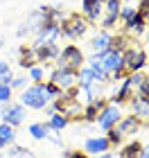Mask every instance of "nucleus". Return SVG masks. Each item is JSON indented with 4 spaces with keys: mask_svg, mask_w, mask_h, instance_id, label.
Wrapping results in <instances>:
<instances>
[{
    "mask_svg": "<svg viewBox=\"0 0 149 158\" xmlns=\"http://www.w3.org/2000/svg\"><path fill=\"white\" fill-rule=\"evenodd\" d=\"M20 104L27 106V109H45V104H50V95L45 90V84H34L30 88L23 90L20 95Z\"/></svg>",
    "mask_w": 149,
    "mask_h": 158,
    "instance_id": "nucleus-1",
    "label": "nucleus"
},
{
    "mask_svg": "<svg viewBox=\"0 0 149 158\" xmlns=\"http://www.w3.org/2000/svg\"><path fill=\"white\" fill-rule=\"evenodd\" d=\"M81 63H84V52L77 45H66L63 50H59V54H56V68L81 70Z\"/></svg>",
    "mask_w": 149,
    "mask_h": 158,
    "instance_id": "nucleus-2",
    "label": "nucleus"
},
{
    "mask_svg": "<svg viewBox=\"0 0 149 158\" xmlns=\"http://www.w3.org/2000/svg\"><path fill=\"white\" fill-rule=\"evenodd\" d=\"M88 32V20L81 18L79 14H70V16H63L61 20V34H66L68 39H79Z\"/></svg>",
    "mask_w": 149,
    "mask_h": 158,
    "instance_id": "nucleus-3",
    "label": "nucleus"
},
{
    "mask_svg": "<svg viewBox=\"0 0 149 158\" xmlns=\"http://www.w3.org/2000/svg\"><path fill=\"white\" fill-rule=\"evenodd\" d=\"M50 81L54 86H59L61 93H68L79 86V70H63V68H56L52 75H50Z\"/></svg>",
    "mask_w": 149,
    "mask_h": 158,
    "instance_id": "nucleus-4",
    "label": "nucleus"
},
{
    "mask_svg": "<svg viewBox=\"0 0 149 158\" xmlns=\"http://www.w3.org/2000/svg\"><path fill=\"white\" fill-rule=\"evenodd\" d=\"M122 63H124V73H140L147 63V54L140 48H126L122 52Z\"/></svg>",
    "mask_w": 149,
    "mask_h": 158,
    "instance_id": "nucleus-5",
    "label": "nucleus"
},
{
    "mask_svg": "<svg viewBox=\"0 0 149 158\" xmlns=\"http://www.w3.org/2000/svg\"><path fill=\"white\" fill-rule=\"evenodd\" d=\"M102 59V66L106 73H113L115 79H122V73H124V63H122V54L120 52H113V50H106V52L99 54Z\"/></svg>",
    "mask_w": 149,
    "mask_h": 158,
    "instance_id": "nucleus-6",
    "label": "nucleus"
},
{
    "mask_svg": "<svg viewBox=\"0 0 149 158\" xmlns=\"http://www.w3.org/2000/svg\"><path fill=\"white\" fill-rule=\"evenodd\" d=\"M122 118V113H120L118 109V104H106L102 111H99V115H97V124L102 131H109L111 127H115L118 124V120Z\"/></svg>",
    "mask_w": 149,
    "mask_h": 158,
    "instance_id": "nucleus-7",
    "label": "nucleus"
},
{
    "mask_svg": "<svg viewBox=\"0 0 149 158\" xmlns=\"http://www.w3.org/2000/svg\"><path fill=\"white\" fill-rule=\"evenodd\" d=\"M0 118H2L5 124H11L16 129L20 122L25 120V106L23 104H9V106H2V111H0Z\"/></svg>",
    "mask_w": 149,
    "mask_h": 158,
    "instance_id": "nucleus-8",
    "label": "nucleus"
},
{
    "mask_svg": "<svg viewBox=\"0 0 149 158\" xmlns=\"http://www.w3.org/2000/svg\"><path fill=\"white\" fill-rule=\"evenodd\" d=\"M84 149H86V154L99 156V154H106L111 149V142L106 140V135H97V138H88L86 145H84Z\"/></svg>",
    "mask_w": 149,
    "mask_h": 158,
    "instance_id": "nucleus-9",
    "label": "nucleus"
},
{
    "mask_svg": "<svg viewBox=\"0 0 149 158\" xmlns=\"http://www.w3.org/2000/svg\"><path fill=\"white\" fill-rule=\"evenodd\" d=\"M140 129V120L136 118V115H124V118H120L118 120V124H115V131L122 135H131V133H136Z\"/></svg>",
    "mask_w": 149,
    "mask_h": 158,
    "instance_id": "nucleus-10",
    "label": "nucleus"
},
{
    "mask_svg": "<svg viewBox=\"0 0 149 158\" xmlns=\"http://www.w3.org/2000/svg\"><path fill=\"white\" fill-rule=\"evenodd\" d=\"M147 30V20L140 16V14L136 11L131 18H126L124 20V34H131V36H140Z\"/></svg>",
    "mask_w": 149,
    "mask_h": 158,
    "instance_id": "nucleus-11",
    "label": "nucleus"
},
{
    "mask_svg": "<svg viewBox=\"0 0 149 158\" xmlns=\"http://www.w3.org/2000/svg\"><path fill=\"white\" fill-rule=\"evenodd\" d=\"M81 11L86 20H99L104 11V0H81Z\"/></svg>",
    "mask_w": 149,
    "mask_h": 158,
    "instance_id": "nucleus-12",
    "label": "nucleus"
},
{
    "mask_svg": "<svg viewBox=\"0 0 149 158\" xmlns=\"http://www.w3.org/2000/svg\"><path fill=\"white\" fill-rule=\"evenodd\" d=\"M34 52H36L39 61H52L59 54V48H56V43H41V45H34Z\"/></svg>",
    "mask_w": 149,
    "mask_h": 158,
    "instance_id": "nucleus-13",
    "label": "nucleus"
},
{
    "mask_svg": "<svg viewBox=\"0 0 149 158\" xmlns=\"http://www.w3.org/2000/svg\"><path fill=\"white\" fill-rule=\"evenodd\" d=\"M106 104H109V102H106L104 97L95 99V102H88V106H86V109H84V115H81V118L86 120V122H93V120H97L99 111H102V109H104Z\"/></svg>",
    "mask_w": 149,
    "mask_h": 158,
    "instance_id": "nucleus-14",
    "label": "nucleus"
},
{
    "mask_svg": "<svg viewBox=\"0 0 149 158\" xmlns=\"http://www.w3.org/2000/svg\"><path fill=\"white\" fill-rule=\"evenodd\" d=\"M88 68L93 70V75H95V79H97L99 84L109 81V73L104 70V66H102V59H99V54H97V56H93V59H88Z\"/></svg>",
    "mask_w": 149,
    "mask_h": 158,
    "instance_id": "nucleus-15",
    "label": "nucleus"
},
{
    "mask_svg": "<svg viewBox=\"0 0 149 158\" xmlns=\"http://www.w3.org/2000/svg\"><path fill=\"white\" fill-rule=\"evenodd\" d=\"M111 39H113V36H111L109 32H99L97 36L90 41V45H93V50H95L97 54H102V52H106V50L111 48Z\"/></svg>",
    "mask_w": 149,
    "mask_h": 158,
    "instance_id": "nucleus-16",
    "label": "nucleus"
},
{
    "mask_svg": "<svg viewBox=\"0 0 149 158\" xmlns=\"http://www.w3.org/2000/svg\"><path fill=\"white\" fill-rule=\"evenodd\" d=\"M36 52H34V48H20V68H27V70H30V68H34V66H36Z\"/></svg>",
    "mask_w": 149,
    "mask_h": 158,
    "instance_id": "nucleus-17",
    "label": "nucleus"
},
{
    "mask_svg": "<svg viewBox=\"0 0 149 158\" xmlns=\"http://www.w3.org/2000/svg\"><path fill=\"white\" fill-rule=\"evenodd\" d=\"M131 109H133V113H136V118L140 120V122H149V104L147 102H143V99H131Z\"/></svg>",
    "mask_w": 149,
    "mask_h": 158,
    "instance_id": "nucleus-18",
    "label": "nucleus"
},
{
    "mask_svg": "<svg viewBox=\"0 0 149 158\" xmlns=\"http://www.w3.org/2000/svg\"><path fill=\"white\" fill-rule=\"evenodd\" d=\"M131 84L126 81V77H124V81H122V86H120V88L115 90V95L111 97V104H122V102H126V99H129V95H131Z\"/></svg>",
    "mask_w": 149,
    "mask_h": 158,
    "instance_id": "nucleus-19",
    "label": "nucleus"
},
{
    "mask_svg": "<svg viewBox=\"0 0 149 158\" xmlns=\"http://www.w3.org/2000/svg\"><path fill=\"white\" fill-rule=\"evenodd\" d=\"M30 133H32V138H36V140H45V138H50L52 129L48 124H43V122H34V124H30Z\"/></svg>",
    "mask_w": 149,
    "mask_h": 158,
    "instance_id": "nucleus-20",
    "label": "nucleus"
},
{
    "mask_svg": "<svg viewBox=\"0 0 149 158\" xmlns=\"http://www.w3.org/2000/svg\"><path fill=\"white\" fill-rule=\"evenodd\" d=\"M81 90L86 93V99H88V102H95V99L102 97V84H99V81H93V84L84 86Z\"/></svg>",
    "mask_w": 149,
    "mask_h": 158,
    "instance_id": "nucleus-21",
    "label": "nucleus"
},
{
    "mask_svg": "<svg viewBox=\"0 0 149 158\" xmlns=\"http://www.w3.org/2000/svg\"><path fill=\"white\" fill-rule=\"evenodd\" d=\"M140 154H143V145L136 140V142H129L124 149H122V158H140Z\"/></svg>",
    "mask_w": 149,
    "mask_h": 158,
    "instance_id": "nucleus-22",
    "label": "nucleus"
},
{
    "mask_svg": "<svg viewBox=\"0 0 149 158\" xmlns=\"http://www.w3.org/2000/svg\"><path fill=\"white\" fill-rule=\"evenodd\" d=\"M0 138L5 140V145L9 147V145H14V140H16V131H14V127L11 124H0Z\"/></svg>",
    "mask_w": 149,
    "mask_h": 158,
    "instance_id": "nucleus-23",
    "label": "nucleus"
},
{
    "mask_svg": "<svg viewBox=\"0 0 149 158\" xmlns=\"http://www.w3.org/2000/svg\"><path fill=\"white\" fill-rule=\"evenodd\" d=\"M48 127L52 129V131H63V129L68 127V120L61 115V113H54V115H50V122H48Z\"/></svg>",
    "mask_w": 149,
    "mask_h": 158,
    "instance_id": "nucleus-24",
    "label": "nucleus"
},
{
    "mask_svg": "<svg viewBox=\"0 0 149 158\" xmlns=\"http://www.w3.org/2000/svg\"><path fill=\"white\" fill-rule=\"evenodd\" d=\"M104 9H106V14H111V16H118V18H120L122 0H104Z\"/></svg>",
    "mask_w": 149,
    "mask_h": 158,
    "instance_id": "nucleus-25",
    "label": "nucleus"
},
{
    "mask_svg": "<svg viewBox=\"0 0 149 158\" xmlns=\"http://www.w3.org/2000/svg\"><path fill=\"white\" fill-rule=\"evenodd\" d=\"M93 81H97L95 75H93V70H90L88 66L81 68V70H79V86L84 88V86H88V84H93Z\"/></svg>",
    "mask_w": 149,
    "mask_h": 158,
    "instance_id": "nucleus-26",
    "label": "nucleus"
},
{
    "mask_svg": "<svg viewBox=\"0 0 149 158\" xmlns=\"http://www.w3.org/2000/svg\"><path fill=\"white\" fill-rule=\"evenodd\" d=\"M43 77H45V70H43V68H39V66L30 68V79H34L36 84H41V81H43Z\"/></svg>",
    "mask_w": 149,
    "mask_h": 158,
    "instance_id": "nucleus-27",
    "label": "nucleus"
},
{
    "mask_svg": "<svg viewBox=\"0 0 149 158\" xmlns=\"http://www.w3.org/2000/svg\"><path fill=\"white\" fill-rule=\"evenodd\" d=\"M11 93H14L11 86H0V104L11 102Z\"/></svg>",
    "mask_w": 149,
    "mask_h": 158,
    "instance_id": "nucleus-28",
    "label": "nucleus"
},
{
    "mask_svg": "<svg viewBox=\"0 0 149 158\" xmlns=\"http://www.w3.org/2000/svg\"><path fill=\"white\" fill-rule=\"evenodd\" d=\"M45 90H48L50 99H56V97L61 95V88H59V86H54L52 81H48V84H45Z\"/></svg>",
    "mask_w": 149,
    "mask_h": 158,
    "instance_id": "nucleus-29",
    "label": "nucleus"
},
{
    "mask_svg": "<svg viewBox=\"0 0 149 158\" xmlns=\"http://www.w3.org/2000/svg\"><path fill=\"white\" fill-rule=\"evenodd\" d=\"M106 133H109V135H106V140H109L111 145H118V142L122 140V135H120V133L115 131V127H111V129H109V131H106Z\"/></svg>",
    "mask_w": 149,
    "mask_h": 158,
    "instance_id": "nucleus-30",
    "label": "nucleus"
},
{
    "mask_svg": "<svg viewBox=\"0 0 149 158\" xmlns=\"http://www.w3.org/2000/svg\"><path fill=\"white\" fill-rule=\"evenodd\" d=\"M115 23H118V16H111V14H106V16L102 18V27H104V30H109V27H113Z\"/></svg>",
    "mask_w": 149,
    "mask_h": 158,
    "instance_id": "nucleus-31",
    "label": "nucleus"
},
{
    "mask_svg": "<svg viewBox=\"0 0 149 158\" xmlns=\"http://www.w3.org/2000/svg\"><path fill=\"white\" fill-rule=\"evenodd\" d=\"M136 11H138L136 7H122V9H120V18H122V20H126V18H131Z\"/></svg>",
    "mask_w": 149,
    "mask_h": 158,
    "instance_id": "nucleus-32",
    "label": "nucleus"
},
{
    "mask_svg": "<svg viewBox=\"0 0 149 158\" xmlns=\"http://www.w3.org/2000/svg\"><path fill=\"white\" fill-rule=\"evenodd\" d=\"M11 70H5V73H0V86H9L11 84Z\"/></svg>",
    "mask_w": 149,
    "mask_h": 158,
    "instance_id": "nucleus-33",
    "label": "nucleus"
},
{
    "mask_svg": "<svg viewBox=\"0 0 149 158\" xmlns=\"http://www.w3.org/2000/svg\"><path fill=\"white\" fill-rule=\"evenodd\" d=\"M25 84H27V77H14L9 86H11V88H23Z\"/></svg>",
    "mask_w": 149,
    "mask_h": 158,
    "instance_id": "nucleus-34",
    "label": "nucleus"
},
{
    "mask_svg": "<svg viewBox=\"0 0 149 158\" xmlns=\"http://www.w3.org/2000/svg\"><path fill=\"white\" fill-rule=\"evenodd\" d=\"M63 158H88V156L84 154V152H66Z\"/></svg>",
    "mask_w": 149,
    "mask_h": 158,
    "instance_id": "nucleus-35",
    "label": "nucleus"
},
{
    "mask_svg": "<svg viewBox=\"0 0 149 158\" xmlns=\"http://www.w3.org/2000/svg\"><path fill=\"white\" fill-rule=\"evenodd\" d=\"M5 70H9V63H7V61H2V59H0V73H5Z\"/></svg>",
    "mask_w": 149,
    "mask_h": 158,
    "instance_id": "nucleus-36",
    "label": "nucleus"
},
{
    "mask_svg": "<svg viewBox=\"0 0 149 158\" xmlns=\"http://www.w3.org/2000/svg\"><path fill=\"white\" fill-rule=\"evenodd\" d=\"M140 158H149V145L143 147V154H140Z\"/></svg>",
    "mask_w": 149,
    "mask_h": 158,
    "instance_id": "nucleus-37",
    "label": "nucleus"
},
{
    "mask_svg": "<svg viewBox=\"0 0 149 158\" xmlns=\"http://www.w3.org/2000/svg\"><path fill=\"white\" fill-rule=\"evenodd\" d=\"M95 158H115V156H113V154H109V152H106V154H99V156H95Z\"/></svg>",
    "mask_w": 149,
    "mask_h": 158,
    "instance_id": "nucleus-38",
    "label": "nucleus"
},
{
    "mask_svg": "<svg viewBox=\"0 0 149 158\" xmlns=\"http://www.w3.org/2000/svg\"><path fill=\"white\" fill-rule=\"evenodd\" d=\"M2 147H7V145H5V140H2V138H0V149H2Z\"/></svg>",
    "mask_w": 149,
    "mask_h": 158,
    "instance_id": "nucleus-39",
    "label": "nucleus"
},
{
    "mask_svg": "<svg viewBox=\"0 0 149 158\" xmlns=\"http://www.w3.org/2000/svg\"><path fill=\"white\" fill-rule=\"evenodd\" d=\"M16 158H25V156H16Z\"/></svg>",
    "mask_w": 149,
    "mask_h": 158,
    "instance_id": "nucleus-40",
    "label": "nucleus"
},
{
    "mask_svg": "<svg viewBox=\"0 0 149 158\" xmlns=\"http://www.w3.org/2000/svg\"><path fill=\"white\" fill-rule=\"evenodd\" d=\"M0 45H2V39H0Z\"/></svg>",
    "mask_w": 149,
    "mask_h": 158,
    "instance_id": "nucleus-41",
    "label": "nucleus"
},
{
    "mask_svg": "<svg viewBox=\"0 0 149 158\" xmlns=\"http://www.w3.org/2000/svg\"><path fill=\"white\" fill-rule=\"evenodd\" d=\"M0 158H2V156H0Z\"/></svg>",
    "mask_w": 149,
    "mask_h": 158,
    "instance_id": "nucleus-42",
    "label": "nucleus"
}]
</instances>
